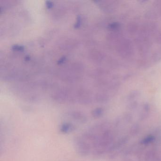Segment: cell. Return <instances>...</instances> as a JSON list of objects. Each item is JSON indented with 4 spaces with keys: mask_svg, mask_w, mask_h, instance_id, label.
<instances>
[{
    "mask_svg": "<svg viewBox=\"0 0 161 161\" xmlns=\"http://www.w3.org/2000/svg\"><path fill=\"white\" fill-rule=\"evenodd\" d=\"M73 130L72 125L68 123H65L61 126V130L64 133H68Z\"/></svg>",
    "mask_w": 161,
    "mask_h": 161,
    "instance_id": "obj_1",
    "label": "cell"
}]
</instances>
